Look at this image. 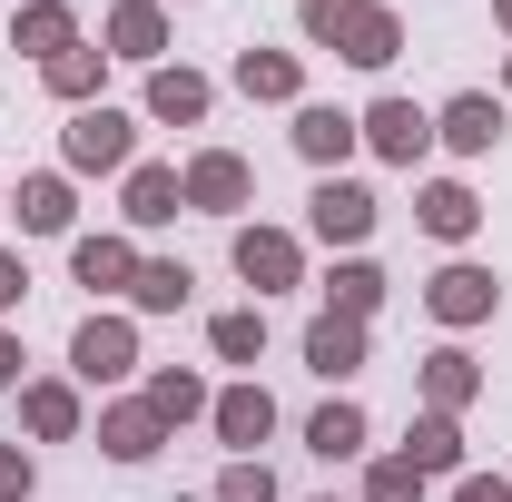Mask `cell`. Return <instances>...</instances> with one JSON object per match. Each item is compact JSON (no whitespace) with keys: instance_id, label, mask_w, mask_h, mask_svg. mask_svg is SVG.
Listing matches in <instances>:
<instances>
[{"instance_id":"cell-1","label":"cell","mask_w":512,"mask_h":502,"mask_svg":"<svg viewBox=\"0 0 512 502\" xmlns=\"http://www.w3.org/2000/svg\"><path fill=\"white\" fill-rule=\"evenodd\" d=\"M296 20H306L316 50H335V60H355V69H394L404 60V20H394L384 0H296Z\"/></svg>"},{"instance_id":"cell-2","label":"cell","mask_w":512,"mask_h":502,"mask_svg":"<svg viewBox=\"0 0 512 502\" xmlns=\"http://www.w3.org/2000/svg\"><path fill=\"white\" fill-rule=\"evenodd\" d=\"M60 148H69V168H79V178H109V168H138V119H128V109H79Z\"/></svg>"},{"instance_id":"cell-3","label":"cell","mask_w":512,"mask_h":502,"mask_svg":"<svg viewBox=\"0 0 512 502\" xmlns=\"http://www.w3.org/2000/svg\"><path fill=\"white\" fill-rule=\"evenodd\" d=\"M178 188H188L197 217H237V207L256 197V168L237 158V148H197L188 168H178Z\"/></svg>"},{"instance_id":"cell-4","label":"cell","mask_w":512,"mask_h":502,"mask_svg":"<svg viewBox=\"0 0 512 502\" xmlns=\"http://www.w3.org/2000/svg\"><path fill=\"white\" fill-rule=\"evenodd\" d=\"M69 365H79V384L138 375V325H128V315H89V325L69 335Z\"/></svg>"},{"instance_id":"cell-5","label":"cell","mask_w":512,"mask_h":502,"mask_svg":"<svg viewBox=\"0 0 512 502\" xmlns=\"http://www.w3.org/2000/svg\"><path fill=\"white\" fill-rule=\"evenodd\" d=\"M306 227H316L325 247H365V237H375V188H355V178H316Z\"/></svg>"},{"instance_id":"cell-6","label":"cell","mask_w":512,"mask_h":502,"mask_svg":"<svg viewBox=\"0 0 512 502\" xmlns=\"http://www.w3.org/2000/svg\"><path fill=\"white\" fill-rule=\"evenodd\" d=\"M355 138H365V148H375V158H394V168H414V158H424V148H434V119H424V109H414V99H375V109H365V119H355Z\"/></svg>"},{"instance_id":"cell-7","label":"cell","mask_w":512,"mask_h":502,"mask_svg":"<svg viewBox=\"0 0 512 502\" xmlns=\"http://www.w3.org/2000/svg\"><path fill=\"white\" fill-rule=\"evenodd\" d=\"M237 276H247L256 296H276V286H296V276H306V256H296V237H286V227H237Z\"/></svg>"},{"instance_id":"cell-8","label":"cell","mask_w":512,"mask_h":502,"mask_svg":"<svg viewBox=\"0 0 512 502\" xmlns=\"http://www.w3.org/2000/svg\"><path fill=\"white\" fill-rule=\"evenodd\" d=\"M207 424H217V443H237V463H256V443L276 434V394H266V384H227V394L207 404Z\"/></svg>"},{"instance_id":"cell-9","label":"cell","mask_w":512,"mask_h":502,"mask_svg":"<svg viewBox=\"0 0 512 502\" xmlns=\"http://www.w3.org/2000/svg\"><path fill=\"white\" fill-rule=\"evenodd\" d=\"M424 306H434V325H483V315L503 306V286H493V266H444L424 286Z\"/></svg>"},{"instance_id":"cell-10","label":"cell","mask_w":512,"mask_h":502,"mask_svg":"<svg viewBox=\"0 0 512 502\" xmlns=\"http://www.w3.org/2000/svg\"><path fill=\"white\" fill-rule=\"evenodd\" d=\"M10 50H30V60L50 69L60 50H79V10H69V0H20V20H10Z\"/></svg>"},{"instance_id":"cell-11","label":"cell","mask_w":512,"mask_h":502,"mask_svg":"<svg viewBox=\"0 0 512 502\" xmlns=\"http://www.w3.org/2000/svg\"><path fill=\"white\" fill-rule=\"evenodd\" d=\"M306 375H325V384L365 375V325H355V315H316V325H306Z\"/></svg>"},{"instance_id":"cell-12","label":"cell","mask_w":512,"mask_h":502,"mask_svg":"<svg viewBox=\"0 0 512 502\" xmlns=\"http://www.w3.org/2000/svg\"><path fill=\"white\" fill-rule=\"evenodd\" d=\"M414 217H424V237H444V247H463V237L483 227V197L463 188V178H434V188L414 197Z\"/></svg>"},{"instance_id":"cell-13","label":"cell","mask_w":512,"mask_h":502,"mask_svg":"<svg viewBox=\"0 0 512 502\" xmlns=\"http://www.w3.org/2000/svg\"><path fill=\"white\" fill-rule=\"evenodd\" d=\"M69 276L99 286V296H128V286H138V247H128V237H79V247H69Z\"/></svg>"},{"instance_id":"cell-14","label":"cell","mask_w":512,"mask_h":502,"mask_svg":"<svg viewBox=\"0 0 512 502\" xmlns=\"http://www.w3.org/2000/svg\"><path fill=\"white\" fill-rule=\"evenodd\" d=\"M158 443H168V424L148 414V394H138V404H109V414H99V453H109V463H148Z\"/></svg>"},{"instance_id":"cell-15","label":"cell","mask_w":512,"mask_h":502,"mask_svg":"<svg viewBox=\"0 0 512 502\" xmlns=\"http://www.w3.org/2000/svg\"><path fill=\"white\" fill-rule=\"evenodd\" d=\"M158 50H168V10H158V0H119V10H109V60H148L158 69Z\"/></svg>"},{"instance_id":"cell-16","label":"cell","mask_w":512,"mask_h":502,"mask_svg":"<svg viewBox=\"0 0 512 502\" xmlns=\"http://www.w3.org/2000/svg\"><path fill=\"white\" fill-rule=\"evenodd\" d=\"M207 99H217V89H207V79H197V69H148V119H168V128H197L207 119Z\"/></svg>"},{"instance_id":"cell-17","label":"cell","mask_w":512,"mask_h":502,"mask_svg":"<svg viewBox=\"0 0 512 502\" xmlns=\"http://www.w3.org/2000/svg\"><path fill=\"white\" fill-rule=\"evenodd\" d=\"M296 158L335 178V168L355 158V119H345V109H296Z\"/></svg>"},{"instance_id":"cell-18","label":"cell","mask_w":512,"mask_h":502,"mask_svg":"<svg viewBox=\"0 0 512 502\" xmlns=\"http://www.w3.org/2000/svg\"><path fill=\"white\" fill-rule=\"evenodd\" d=\"M483 394V365L463 355V345H444V355H424V414H463Z\"/></svg>"},{"instance_id":"cell-19","label":"cell","mask_w":512,"mask_h":502,"mask_svg":"<svg viewBox=\"0 0 512 502\" xmlns=\"http://www.w3.org/2000/svg\"><path fill=\"white\" fill-rule=\"evenodd\" d=\"M128 227H168V217H178V207H188V188H178V168H158V158H148V168H128Z\"/></svg>"},{"instance_id":"cell-20","label":"cell","mask_w":512,"mask_h":502,"mask_svg":"<svg viewBox=\"0 0 512 502\" xmlns=\"http://www.w3.org/2000/svg\"><path fill=\"white\" fill-rule=\"evenodd\" d=\"M434 138H444V148H463V158H483V148L503 138V109H493L483 89H463V99H453L444 119H434Z\"/></svg>"},{"instance_id":"cell-21","label":"cell","mask_w":512,"mask_h":502,"mask_svg":"<svg viewBox=\"0 0 512 502\" xmlns=\"http://www.w3.org/2000/svg\"><path fill=\"white\" fill-rule=\"evenodd\" d=\"M404 463L434 483V473H463V424L453 414H414V434H404Z\"/></svg>"},{"instance_id":"cell-22","label":"cell","mask_w":512,"mask_h":502,"mask_svg":"<svg viewBox=\"0 0 512 502\" xmlns=\"http://www.w3.org/2000/svg\"><path fill=\"white\" fill-rule=\"evenodd\" d=\"M375 306H384V266L375 256H345V266L325 276V315H355V325H365Z\"/></svg>"},{"instance_id":"cell-23","label":"cell","mask_w":512,"mask_h":502,"mask_svg":"<svg viewBox=\"0 0 512 502\" xmlns=\"http://www.w3.org/2000/svg\"><path fill=\"white\" fill-rule=\"evenodd\" d=\"M207 404H217V394H207V384H197L188 365H158V375H148V414H158L168 434H178V424H197Z\"/></svg>"},{"instance_id":"cell-24","label":"cell","mask_w":512,"mask_h":502,"mask_svg":"<svg viewBox=\"0 0 512 502\" xmlns=\"http://www.w3.org/2000/svg\"><path fill=\"white\" fill-rule=\"evenodd\" d=\"M20 227L30 237H69V217H79V197H69V178H20Z\"/></svg>"},{"instance_id":"cell-25","label":"cell","mask_w":512,"mask_h":502,"mask_svg":"<svg viewBox=\"0 0 512 502\" xmlns=\"http://www.w3.org/2000/svg\"><path fill=\"white\" fill-rule=\"evenodd\" d=\"M188 286H197V276L178 266V256H138V286H128V306H138V315H178V306H188Z\"/></svg>"},{"instance_id":"cell-26","label":"cell","mask_w":512,"mask_h":502,"mask_svg":"<svg viewBox=\"0 0 512 502\" xmlns=\"http://www.w3.org/2000/svg\"><path fill=\"white\" fill-rule=\"evenodd\" d=\"M20 424L40 443H69L79 434V394H69V384H20Z\"/></svg>"},{"instance_id":"cell-27","label":"cell","mask_w":512,"mask_h":502,"mask_svg":"<svg viewBox=\"0 0 512 502\" xmlns=\"http://www.w3.org/2000/svg\"><path fill=\"white\" fill-rule=\"evenodd\" d=\"M237 89L247 99H296L306 69H296V50H237Z\"/></svg>"},{"instance_id":"cell-28","label":"cell","mask_w":512,"mask_h":502,"mask_svg":"<svg viewBox=\"0 0 512 502\" xmlns=\"http://www.w3.org/2000/svg\"><path fill=\"white\" fill-rule=\"evenodd\" d=\"M306 453H325V463H355V453H365V404H325L316 424H306Z\"/></svg>"},{"instance_id":"cell-29","label":"cell","mask_w":512,"mask_h":502,"mask_svg":"<svg viewBox=\"0 0 512 502\" xmlns=\"http://www.w3.org/2000/svg\"><path fill=\"white\" fill-rule=\"evenodd\" d=\"M99 69H109V50H89V40H79V50H60V60L40 69V79H50V99L89 109V99H99Z\"/></svg>"},{"instance_id":"cell-30","label":"cell","mask_w":512,"mask_h":502,"mask_svg":"<svg viewBox=\"0 0 512 502\" xmlns=\"http://www.w3.org/2000/svg\"><path fill=\"white\" fill-rule=\"evenodd\" d=\"M207 345H217V365H256V355H266V315H256V306H227L217 325H207Z\"/></svg>"},{"instance_id":"cell-31","label":"cell","mask_w":512,"mask_h":502,"mask_svg":"<svg viewBox=\"0 0 512 502\" xmlns=\"http://www.w3.org/2000/svg\"><path fill=\"white\" fill-rule=\"evenodd\" d=\"M365 502H424V473H414L404 453H384L375 473H365Z\"/></svg>"},{"instance_id":"cell-32","label":"cell","mask_w":512,"mask_h":502,"mask_svg":"<svg viewBox=\"0 0 512 502\" xmlns=\"http://www.w3.org/2000/svg\"><path fill=\"white\" fill-rule=\"evenodd\" d=\"M207 502H276V473H266V463H227Z\"/></svg>"},{"instance_id":"cell-33","label":"cell","mask_w":512,"mask_h":502,"mask_svg":"<svg viewBox=\"0 0 512 502\" xmlns=\"http://www.w3.org/2000/svg\"><path fill=\"white\" fill-rule=\"evenodd\" d=\"M0 502H30V453L20 443H0Z\"/></svg>"},{"instance_id":"cell-34","label":"cell","mask_w":512,"mask_h":502,"mask_svg":"<svg viewBox=\"0 0 512 502\" xmlns=\"http://www.w3.org/2000/svg\"><path fill=\"white\" fill-rule=\"evenodd\" d=\"M453 502H512V473H463Z\"/></svg>"},{"instance_id":"cell-35","label":"cell","mask_w":512,"mask_h":502,"mask_svg":"<svg viewBox=\"0 0 512 502\" xmlns=\"http://www.w3.org/2000/svg\"><path fill=\"white\" fill-rule=\"evenodd\" d=\"M20 286H30V266H20V256H10V247H0V315H10V306H20Z\"/></svg>"},{"instance_id":"cell-36","label":"cell","mask_w":512,"mask_h":502,"mask_svg":"<svg viewBox=\"0 0 512 502\" xmlns=\"http://www.w3.org/2000/svg\"><path fill=\"white\" fill-rule=\"evenodd\" d=\"M10 384H20V335L0 325V394H10Z\"/></svg>"},{"instance_id":"cell-37","label":"cell","mask_w":512,"mask_h":502,"mask_svg":"<svg viewBox=\"0 0 512 502\" xmlns=\"http://www.w3.org/2000/svg\"><path fill=\"white\" fill-rule=\"evenodd\" d=\"M493 20H503V30H512V0H493Z\"/></svg>"},{"instance_id":"cell-38","label":"cell","mask_w":512,"mask_h":502,"mask_svg":"<svg viewBox=\"0 0 512 502\" xmlns=\"http://www.w3.org/2000/svg\"><path fill=\"white\" fill-rule=\"evenodd\" d=\"M503 89H512V60H503Z\"/></svg>"},{"instance_id":"cell-39","label":"cell","mask_w":512,"mask_h":502,"mask_svg":"<svg viewBox=\"0 0 512 502\" xmlns=\"http://www.w3.org/2000/svg\"><path fill=\"white\" fill-rule=\"evenodd\" d=\"M0 207H10V197H0Z\"/></svg>"},{"instance_id":"cell-40","label":"cell","mask_w":512,"mask_h":502,"mask_svg":"<svg viewBox=\"0 0 512 502\" xmlns=\"http://www.w3.org/2000/svg\"><path fill=\"white\" fill-rule=\"evenodd\" d=\"M325 502H335V493H325Z\"/></svg>"}]
</instances>
